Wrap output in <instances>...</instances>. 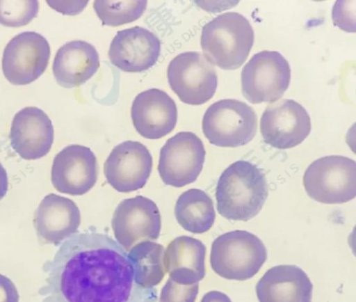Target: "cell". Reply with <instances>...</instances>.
<instances>
[{
    "instance_id": "6da1fadb",
    "label": "cell",
    "mask_w": 356,
    "mask_h": 302,
    "mask_svg": "<svg viewBox=\"0 0 356 302\" xmlns=\"http://www.w3.org/2000/svg\"><path fill=\"white\" fill-rule=\"evenodd\" d=\"M42 302H156L155 287L135 283L127 251L106 234L77 233L43 266Z\"/></svg>"
},
{
    "instance_id": "7a4b0ae2",
    "label": "cell",
    "mask_w": 356,
    "mask_h": 302,
    "mask_svg": "<svg viewBox=\"0 0 356 302\" xmlns=\"http://www.w3.org/2000/svg\"><path fill=\"white\" fill-rule=\"evenodd\" d=\"M268 193L262 170L251 162L238 160L229 166L218 180L217 210L228 220L247 221L261 211Z\"/></svg>"
},
{
    "instance_id": "3957f363",
    "label": "cell",
    "mask_w": 356,
    "mask_h": 302,
    "mask_svg": "<svg viewBox=\"0 0 356 302\" xmlns=\"http://www.w3.org/2000/svg\"><path fill=\"white\" fill-rule=\"evenodd\" d=\"M254 42L249 21L236 12L218 15L202 28L200 44L204 57L226 70H236L246 61Z\"/></svg>"
},
{
    "instance_id": "277c9868",
    "label": "cell",
    "mask_w": 356,
    "mask_h": 302,
    "mask_svg": "<svg viewBox=\"0 0 356 302\" xmlns=\"http://www.w3.org/2000/svg\"><path fill=\"white\" fill-rule=\"evenodd\" d=\"M267 256L266 248L257 236L246 230H236L214 239L210 264L220 277L243 281L259 271Z\"/></svg>"
},
{
    "instance_id": "5b68a950",
    "label": "cell",
    "mask_w": 356,
    "mask_h": 302,
    "mask_svg": "<svg viewBox=\"0 0 356 302\" xmlns=\"http://www.w3.org/2000/svg\"><path fill=\"white\" fill-rule=\"evenodd\" d=\"M202 128L210 143L218 147H239L254 137L257 116L254 109L242 101L220 100L205 111Z\"/></svg>"
},
{
    "instance_id": "8992f818",
    "label": "cell",
    "mask_w": 356,
    "mask_h": 302,
    "mask_svg": "<svg viewBox=\"0 0 356 302\" xmlns=\"http://www.w3.org/2000/svg\"><path fill=\"white\" fill-rule=\"evenodd\" d=\"M303 185L307 195L324 204H341L356 196V163L347 157L329 155L306 169Z\"/></svg>"
},
{
    "instance_id": "52a82bcc",
    "label": "cell",
    "mask_w": 356,
    "mask_h": 302,
    "mask_svg": "<svg viewBox=\"0 0 356 302\" xmlns=\"http://www.w3.org/2000/svg\"><path fill=\"white\" fill-rule=\"evenodd\" d=\"M290 79L289 63L279 51H259L242 69V93L252 104L274 102L286 90Z\"/></svg>"
},
{
    "instance_id": "ba28073f",
    "label": "cell",
    "mask_w": 356,
    "mask_h": 302,
    "mask_svg": "<svg viewBox=\"0 0 356 302\" xmlns=\"http://www.w3.org/2000/svg\"><path fill=\"white\" fill-rule=\"evenodd\" d=\"M167 78L179 99L191 105L208 102L218 85L213 65L198 51H185L173 58L168 66Z\"/></svg>"
},
{
    "instance_id": "9c48e42d",
    "label": "cell",
    "mask_w": 356,
    "mask_h": 302,
    "mask_svg": "<svg viewBox=\"0 0 356 302\" xmlns=\"http://www.w3.org/2000/svg\"><path fill=\"white\" fill-rule=\"evenodd\" d=\"M206 151L201 139L191 132H181L167 140L160 150L158 171L168 186L182 187L200 174Z\"/></svg>"
},
{
    "instance_id": "30bf717a",
    "label": "cell",
    "mask_w": 356,
    "mask_h": 302,
    "mask_svg": "<svg viewBox=\"0 0 356 302\" xmlns=\"http://www.w3.org/2000/svg\"><path fill=\"white\" fill-rule=\"evenodd\" d=\"M51 54L47 39L33 31L13 37L4 48L1 67L6 79L17 86L26 85L45 71Z\"/></svg>"
},
{
    "instance_id": "8fae6325",
    "label": "cell",
    "mask_w": 356,
    "mask_h": 302,
    "mask_svg": "<svg viewBox=\"0 0 356 302\" xmlns=\"http://www.w3.org/2000/svg\"><path fill=\"white\" fill-rule=\"evenodd\" d=\"M111 225L118 243L129 251L140 242L159 238L161 217L154 201L137 196L120 202L113 213Z\"/></svg>"
},
{
    "instance_id": "7c38bea8",
    "label": "cell",
    "mask_w": 356,
    "mask_h": 302,
    "mask_svg": "<svg viewBox=\"0 0 356 302\" xmlns=\"http://www.w3.org/2000/svg\"><path fill=\"white\" fill-rule=\"evenodd\" d=\"M312 124L306 109L293 100L283 99L266 107L260 120L264 141L278 149L300 144L310 134Z\"/></svg>"
},
{
    "instance_id": "4fadbf2b",
    "label": "cell",
    "mask_w": 356,
    "mask_h": 302,
    "mask_svg": "<svg viewBox=\"0 0 356 302\" xmlns=\"http://www.w3.org/2000/svg\"><path fill=\"white\" fill-rule=\"evenodd\" d=\"M152 157L138 141H126L110 152L104 166L108 183L116 191L129 193L143 188L152 169Z\"/></svg>"
},
{
    "instance_id": "5bb4252c",
    "label": "cell",
    "mask_w": 356,
    "mask_h": 302,
    "mask_svg": "<svg viewBox=\"0 0 356 302\" xmlns=\"http://www.w3.org/2000/svg\"><path fill=\"white\" fill-rule=\"evenodd\" d=\"M97 175V161L93 152L86 146L73 144L65 147L55 156L51 180L58 191L81 196L95 186Z\"/></svg>"
},
{
    "instance_id": "9a60e30c",
    "label": "cell",
    "mask_w": 356,
    "mask_h": 302,
    "mask_svg": "<svg viewBox=\"0 0 356 302\" xmlns=\"http://www.w3.org/2000/svg\"><path fill=\"white\" fill-rule=\"evenodd\" d=\"M161 51L158 37L141 26H134L117 32L108 50L111 63L127 72H140L152 67Z\"/></svg>"
},
{
    "instance_id": "2e32d148",
    "label": "cell",
    "mask_w": 356,
    "mask_h": 302,
    "mask_svg": "<svg viewBox=\"0 0 356 302\" xmlns=\"http://www.w3.org/2000/svg\"><path fill=\"white\" fill-rule=\"evenodd\" d=\"M54 137V127L42 109L28 106L14 116L10 131L13 149L26 160H35L47 155Z\"/></svg>"
},
{
    "instance_id": "e0dca14e",
    "label": "cell",
    "mask_w": 356,
    "mask_h": 302,
    "mask_svg": "<svg viewBox=\"0 0 356 302\" xmlns=\"http://www.w3.org/2000/svg\"><path fill=\"white\" fill-rule=\"evenodd\" d=\"M131 116L138 134L145 138L159 139L175 127L177 109L175 101L165 91L150 88L136 95Z\"/></svg>"
},
{
    "instance_id": "ac0fdd59",
    "label": "cell",
    "mask_w": 356,
    "mask_h": 302,
    "mask_svg": "<svg viewBox=\"0 0 356 302\" xmlns=\"http://www.w3.org/2000/svg\"><path fill=\"white\" fill-rule=\"evenodd\" d=\"M80 223L81 214L76 203L55 193L48 194L42 200L33 216L39 239L55 246L77 232Z\"/></svg>"
},
{
    "instance_id": "d6986e66",
    "label": "cell",
    "mask_w": 356,
    "mask_h": 302,
    "mask_svg": "<svg viewBox=\"0 0 356 302\" xmlns=\"http://www.w3.org/2000/svg\"><path fill=\"white\" fill-rule=\"evenodd\" d=\"M255 289L259 302H312L313 285L299 267L282 264L266 271Z\"/></svg>"
},
{
    "instance_id": "ffe728a7",
    "label": "cell",
    "mask_w": 356,
    "mask_h": 302,
    "mask_svg": "<svg viewBox=\"0 0 356 302\" xmlns=\"http://www.w3.org/2000/svg\"><path fill=\"white\" fill-rule=\"evenodd\" d=\"M99 65V54L93 45L83 40H72L57 51L52 71L60 86L71 88L86 83Z\"/></svg>"
},
{
    "instance_id": "44dd1931",
    "label": "cell",
    "mask_w": 356,
    "mask_h": 302,
    "mask_svg": "<svg viewBox=\"0 0 356 302\" xmlns=\"http://www.w3.org/2000/svg\"><path fill=\"white\" fill-rule=\"evenodd\" d=\"M206 251L199 239L186 235L176 237L165 252V266L170 278L184 285L202 280L206 275Z\"/></svg>"
},
{
    "instance_id": "7402d4cb",
    "label": "cell",
    "mask_w": 356,
    "mask_h": 302,
    "mask_svg": "<svg viewBox=\"0 0 356 302\" xmlns=\"http://www.w3.org/2000/svg\"><path fill=\"white\" fill-rule=\"evenodd\" d=\"M175 216L179 224L194 234L208 231L213 225L216 212L209 196L198 189L181 193L175 204Z\"/></svg>"
},
{
    "instance_id": "603a6c76",
    "label": "cell",
    "mask_w": 356,
    "mask_h": 302,
    "mask_svg": "<svg viewBox=\"0 0 356 302\" xmlns=\"http://www.w3.org/2000/svg\"><path fill=\"white\" fill-rule=\"evenodd\" d=\"M128 258L134 269V280L144 288L159 284L167 271L165 266V248L156 242H140L129 251Z\"/></svg>"
},
{
    "instance_id": "cb8c5ba5",
    "label": "cell",
    "mask_w": 356,
    "mask_h": 302,
    "mask_svg": "<svg viewBox=\"0 0 356 302\" xmlns=\"http://www.w3.org/2000/svg\"><path fill=\"white\" fill-rule=\"evenodd\" d=\"M147 3L145 0H96L93 8L104 25L117 26L140 18L146 9Z\"/></svg>"
},
{
    "instance_id": "d4e9b609",
    "label": "cell",
    "mask_w": 356,
    "mask_h": 302,
    "mask_svg": "<svg viewBox=\"0 0 356 302\" xmlns=\"http://www.w3.org/2000/svg\"><path fill=\"white\" fill-rule=\"evenodd\" d=\"M39 10L38 1H0V24L24 26L35 18Z\"/></svg>"
},
{
    "instance_id": "484cf974",
    "label": "cell",
    "mask_w": 356,
    "mask_h": 302,
    "mask_svg": "<svg viewBox=\"0 0 356 302\" xmlns=\"http://www.w3.org/2000/svg\"><path fill=\"white\" fill-rule=\"evenodd\" d=\"M198 291V283L184 285L169 278L161 291L159 302H195Z\"/></svg>"
},
{
    "instance_id": "4316f807",
    "label": "cell",
    "mask_w": 356,
    "mask_h": 302,
    "mask_svg": "<svg viewBox=\"0 0 356 302\" xmlns=\"http://www.w3.org/2000/svg\"><path fill=\"white\" fill-rule=\"evenodd\" d=\"M332 19L343 31L355 32V6L345 8V1H337L333 7Z\"/></svg>"
},
{
    "instance_id": "83f0119b",
    "label": "cell",
    "mask_w": 356,
    "mask_h": 302,
    "mask_svg": "<svg viewBox=\"0 0 356 302\" xmlns=\"http://www.w3.org/2000/svg\"><path fill=\"white\" fill-rule=\"evenodd\" d=\"M54 9L65 15H76L81 13L88 1H47Z\"/></svg>"
},
{
    "instance_id": "f1b7e54d",
    "label": "cell",
    "mask_w": 356,
    "mask_h": 302,
    "mask_svg": "<svg viewBox=\"0 0 356 302\" xmlns=\"http://www.w3.org/2000/svg\"><path fill=\"white\" fill-rule=\"evenodd\" d=\"M19 296L13 282L0 273V302H19Z\"/></svg>"
},
{
    "instance_id": "f546056e",
    "label": "cell",
    "mask_w": 356,
    "mask_h": 302,
    "mask_svg": "<svg viewBox=\"0 0 356 302\" xmlns=\"http://www.w3.org/2000/svg\"><path fill=\"white\" fill-rule=\"evenodd\" d=\"M200 302H232L229 297L220 291H210L206 293Z\"/></svg>"
},
{
    "instance_id": "4dcf8cb0",
    "label": "cell",
    "mask_w": 356,
    "mask_h": 302,
    "mask_svg": "<svg viewBox=\"0 0 356 302\" xmlns=\"http://www.w3.org/2000/svg\"><path fill=\"white\" fill-rule=\"evenodd\" d=\"M8 180L6 169L0 162V200L6 195Z\"/></svg>"
}]
</instances>
